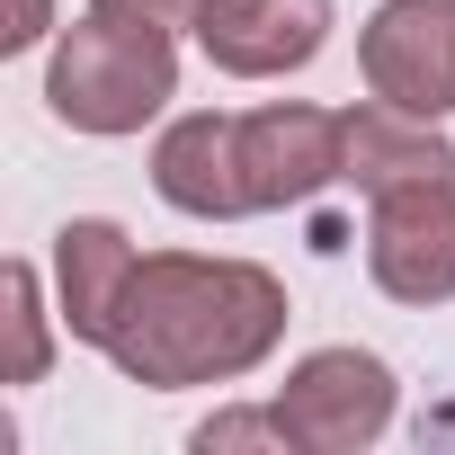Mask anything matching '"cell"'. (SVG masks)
<instances>
[{
  "instance_id": "cell-3",
  "label": "cell",
  "mask_w": 455,
  "mask_h": 455,
  "mask_svg": "<svg viewBox=\"0 0 455 455\" xmlns=\"http://www.w3.org/2000/svg\"><path fill=\"white\" fill-rule=\"evenodd\" d=\"M277 419L304 455H357L393 419V366L366 357V348H313L277 384Z\"/></svg>"
},
{
  "instance_id": "cell-13",
  "label": "cell",
  "mask_w": 455,
  "mask_h": 455,
  "mask_svg": "<svg viewBox=\"0 0 455 455\" xmlns=\"http://www.w3.org/2000/svg\"><path fill=\"white\" fill-rule=\"evenodd\" d=\"M99 19H134V28H161V36H179V28H196L205 19V0H90Z\"/></svg>"
},
{
  "instance_id": "cell-4",
  "label": "cell",
  "mask_w": 455,
  "mask_h": 455,
  "mask_svg": "<svg viewBox=\"0 0 455 455\" xmlns=\"http://www.w3.org/2000/svg\"><path fill=\"white\" fill-rule=\"evenodd\" d=\"M366 268L393 304H446L455 295V179H411L375 196Z\"/></svg>"
},
{
  "instance_id": "cell-5",
  "label": "cell",
  "mask_w": 455,
  "mask_h": 455,
  "mask_svg": "<svg viewBox=\"0 0 455 455\" xmlns=\"http://www.w3.org/2000/svg\"><path fill=\"white\" fill-rule=\"evenodd\" d=\"M366 90L411 116H455V0H384L357 36Z\"/></svg>"
},
{
  "instance_id": "cell-10",
  "label": "cell",
  "mask_w": 455,
  "mask_h": 455,
  "mask_svg": "<svg viewBox=\"0 0 455 455\" xmlns=\"http://www.w3.org/2000/svg\"><path fill=\"white\" fill-rule=\"evenodd\" d=\"M134 242L116 233V223H99V214H72L63 233H54V286H63V322H72V339H108V313H116V295H125V277H134Z\"/></svg>"
},
{
  "instance_id": "cell-1",
  "label": "cell",
  "mask_w": 455,
  "mask_h": 455,
  "mask_svg": "<svg viewBox=\"0 0 455 455\" xmlns=\"http://www.w3.org/2000/svg\"><path fill=\"white\" fill-rule=\"evenodd\" d=\"M277 339H286V286L268 268L152 251V259H134L99 348L116 357V375H134L152 393H179V384L251 375Z\"/></svg>"
},
{
  "instance_id": "cell-14",
  "label": "cell",
  "mask_w": 455,
  "mask_h": 455,
  "mask_svg": "<svg viewBox=\"0 0 455 455\" xmlns=\"http://www.w3.org/2000/svg\"><path fill=\"white\" fill-rule=\"evenodd\" d=\"M45 28H54V0H10V28H0V45L19 54V45H36Z\"/></svg>"
},
{
  "instance_id": "cell-9",
  "label": "cell",
  "mask_w": 455,
  "mask_h": 455,
  "mask_svg": "<svg viewBox=\"0 0 455 455\" xmlns=\"http://www.w3.org/2000/svg\"><path fill=\"white\" fill-rule=\"evenodd\" d=\"M348 179L366 196L411 188V179H455V143L437 134V116H411V108L375 99V108H348Z\"/></svg>"
},
{
  "instance_id": "cell-6",
  "label": "cell",
  "mask_w": 455,
  "mask_h": 455,
  "mask_svg": "<svg viewBox=\"0 0 455 455\" xmlns=\"http://www.w3.org/2000/svg\"><path fill=\"white\" fill-rule=\"evenodd\" d=\"M331 179H348V116H331V108H259V116H242V196H251V214L304 205Z\"/></svg>"
},
{
  "instance_id": "cell-7",
  "label": "cell",
  "mask_w": 455,
  "mask_h": 455,
  "mask_svg": "<svg viewBox=\"0 0 455 455\" xmlns=\"http://www.w3.org/2000/svg\"><path fill=\"white\" fill-rule=\"evenodd\" d=\"M196 45H205L214 72H233V81L304 72L331 45V0H205Z\"/></svg>"
},
{
  "instance_id": "cell-2",
  "label": "cell",
  "mask_w": 455,
  "mask_h": 455,
  "mask_svg": "<svg viewBox=\"0 0 455 455\" xmlns=\"http://www.w3.org/2000/svg\"><path fill=\"white\" fill-rule=\"evenodd\" d=\"M179 90V54L161 28H134V19H81L63 28L54 63H45V108L72 125V134H134L143 116H161Z\"/></svg>"
},
{
  "instance_id": "cell-12",
  "label": "cell",
  "mask_w": 455,
  "mask_h": 455,
  "mask_svg": "<svg viewBox=\"0 0 455 455\" xmlns=\"http://www.w3.org/2000/svg\"><path fill=\"white\" fill-rule=\"evenodd\" d=\"M223 446H295V437H286L277 411H223V419L196 428V455H223Z\"/></svg>"
},
{
  "instance_id": "cell-8",
  "label": "cell",
  "mask_w": 455,
  "mask_h": 455,
  "mask_svg": "<svg viewBox=\"0 0 455 455\" xmlns=\"http://www.w3.org/2000/svg\"><path fill=\"white\" fill-rule=\"evenodd\" d=\"M152 188L179 214H205V223L251 214V196H242V116H214V108L179 116L161 134V152H152Z\"/></svg>"
},
{
  "instance_id": "cell-11",
  "label": "cell",
  "mask_w": 455,
  "mask_h": 455,
  "mask_svg": "<svg viewBox=\"0 0 455 455\" xmlns=\"http://www.w3.org/2000/svg\"><path fill=\"white\" fill-rule=\"evenodd\" d=\"M0 304H10V384H36L54 339H45V304H36V268L10 259V277H0Z\"/></svg>"
}]
</instances>
